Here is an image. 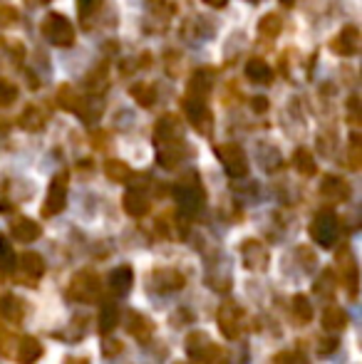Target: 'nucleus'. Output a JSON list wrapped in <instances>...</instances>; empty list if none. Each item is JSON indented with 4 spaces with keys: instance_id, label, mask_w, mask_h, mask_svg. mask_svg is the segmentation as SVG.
Segmentation results:
<instances>
[{
    "instance_id": "obj_1",
    "label": "nucleus",
    "mask_w": 362,
    "mask_h": 364,
    "mask_svg": "<svg viewBox=\"0 0 362 364\" xmlns=\"http://www.w3.org/2000/svg\"><path fill=\"white\" fill-rule=\"evenodd\" d=\"M174 198H176V203H179L181 213H186V216H196V213L201 211L203 201H206V191H203V183L196 171L183 173V178L176 181Z\"/></svg>"
},
{
    "instance_id": "obj_2",
    "label": "nucleus",
    "mask_w": 362,
    "mask_h": 364,
    "mask_svg": "<svg viewBox=\"0 0 362 364\" xmlns=\"http://www.w3.org/2000/svg\"><path fill=\"white\" fill-rule=\"evenodd\" d=\"M183 347H186V355L191 362L196 364H218L223 357V350L201 330H191L183 340Z\"/></svg>"
},
{
    "instance_id": "obj_3",
    "label": "nucleus",
    "mask_w": 362,
    "mask_h": 364,
    "mask_svg": "<svg viewBox=\"0 0 362 364\" xmlns=\"http://www.w3.org/2000/svg\"><path fill=\"white\" fill-rule=\"evenodd\" d=\"M102 292H105V285H102L100 275L92 273V270H78V273L73 275V280H70V285H68V297H70V300L85 302V305L97 302L102 297Z\"/></svg>"
},
{
    "instance_id": "obj_4",
    "label": "nucleus",
    "mask_w": 362,
    "mask_h": 364,
    "mask_svg": "<svg viewBox=\"0 0 362 364\" xmlns=\"http://www.w3.org/2000/svg\"><path fill=\"white\" fill-rule=\"evenodd\" d=\"M310 238L323 248H333L340 238V218L335 211L323 208L315 213V218L310 220Z\"/></svg>"
},
{
    "instance_id": "obj_5",
    "label": "nucleus",
    "mask_w": 362,
    "mask_h": 364,
    "mask_svg": "<svg viewBox=\"0 0 362 364\" xmlns=\"http://www.w3.org/2000/svg\"><path fill=\"white\" fill-rule=\"evenodd\" d=\"M218 327H221L226 340H238L243 335V322H246V310L236 300H223L218 307Z\"/></svg>"
},
{
    "instance_id": "obj_6",
    "label": "nucleus",
    "mask_w": 362,
    "mask_h": 364,
    "mask_svg": "<svg viewBox=\"0 0 362 364\" xmlns=\"http://www.w3.org/2000/svg\"><path fill=\"white\" fill-rule=\"evenodd\" d=\"M40 30H43L45 40H48V43H53V45H58V48H70V45L75 43L73 23H70V20L65 18V15H60V13L45 15Z\"/></svg>"
},
{
    "instance_id": "obj_7",
    "label": "nucleus",
    "mask_w": 362,
    "mask_h": 364,
    "mask_svg": "<svg viewBox=\"0 0 362 364\" xmlns=\"http://www.w3.org/2000/svg\"><path fill=\"white\" fill-rule=\"evenodd\" d=\"M335 263H338V283H343V288L348 290L350 300H358V290H360V283H358V260H355L353 250L350 245H343L338 248L335 253Z\"/></svg>"
},
{
    "instance_id": "obj_8",
    "label": "nucleus",
    "mask_w": 362,
    "mask_h": 364,
    "mask_svg": "<svg viewBox=\"0 0 362 364\" xmlns=\"http://www.w3.org/2000/svg\"><path fill=\"white\" fill-rule=\"evenodd\" d=\"M68 171H58L50 181V188H48V196H45V203H43V216L45 218H53L58 213L65 211L68 206Z\"/></svg>"
},
{
    "instance_id": "obj_9",
    "label": "nucleus",
    "mask_w": 362,
    "mask_h": 364,
    "mask_svg": "<svg viewBox=\"0 0 362 364\" xmlns=\"http://www.w3.org/2000/svg\"><path fill=\"white\" fill-rule=\"evenodd\" d=\"M216 156H218V161H221L223 171H226L231 178H243L248 173L246 154H243V149L238 144H233V141H228V144H218Z\"/></svg>"
},
{
    "instance_id": "obj_10",
    "label": "nucleus",
    "mask_w": 362,
    "mask_h": 364,
    "mask_svg": "<svg viewBox=\"0 0 362 364\" xmlns=\"http://www.w3.org/2000/svg\"><path fill=\"white\" fill-rule=\"evenodd\" d=\"M181 105H183V114H186V119L191 122L193 129H196L198 134H203V136H211V132H213V114H211V109L203 105V100H196V97H186Z\"/></svg>"
},
{
    "instance_id": "obj_11",
    "label": "nucleus",
    "mask_w": 362,
    "mask_h": 364,
    "mask_svg": "<svg viewBox=\"0 0 362 364\" xmlns=\"http://www.w3.org/2000/svg\"><path fill=\"white\" fill-rule=\"evenodd\" d=\"M186 285V275L176 268H154L149 275V290L159 292V295H171L179 292Z\"/></svg>"
},
{
    "instance_id": "obj_12",
    "label": "nucleus",
    "mask_w": 362,
    "mask_h": 364,
    "mask_svg": "<svg viewBox=\"0 0 362 364\" xmlns=\"http://www.w3.org/2000/svg\"><path fill=\"white\" fill-rule=\"evenodd\" d=\"M238 250H241L243 268L251 270V273H261V270H266L268 263H271V255H268L266 245L258 238H246Z\"/></svg>"
},
{
    "instance_id": "obj_13",
    "label": "nucleus",
    "mask_w": 362,
    "mask_h": 364,
    "mask_svg": "<svg viewBox=\"0 0 362 364\" xmlns=\"http://www.w3.org/2000/svg\"><path fill=\"white\" fill-rule=\"evenodd\" d=\"M154 141L156 146L164 144H179L183 141V124L176 114H164L154 127Z\"/></svg>"
},
{
    "instance_id": "obj_14",
    "label": "nucleus",
    "mask_w": 362,
    "mask_h": 364,
    "mask_svg": "<svg viewBox=\"0 0 362 364\" xmlns=\"http://www.w3.org/2000/svg\"><path fill=\"white\" fill-rule=\"evenodd\" d=\"M15 265L20 268V278H18L20 283L35 285L45 275V260H43V255L35 253V250H25V253L15 260Z\"/></svg>"
},
{
    "instance_id": "obj_15",
    "label": "nucleus",
    "mask_w": 362,
    "mask_h": 364,
    "mask_svg": "<svg viewBox=\"0 0 362 364\" xmlns=\"http://www.w3.org/2000/svg\"><path fill=\"white\" fill-rule=\"evenodd\" d=\"M330 50L340 58H353L360 50V30L355 25H345L333 40H330Z\"/></svg>"
},
{
    "instance_id": "obj_16",
    "label": "nucleus",
    "mask_w": 362,
    "mask_h": 364,
    "mask_svg": "<svg viewBox=\"0 0 362 364\" xmlns=\"http://www.w3.org/2000/svg\"><path fill=\"white\" fill-rule=\"evenodd\" d=\"M132 285H134V270L132 265H117L115 270H110L107 275V288L115 297H124L129 295Z\"/></svg>"
},
{
    "instance_id": "obj_17",
    "label": "nucleus",
    "mask_w": 362,
    "mask_h": 364,
    "mask_svg": "<svg viewBox=\"0 0 362 364\" xmlns=\"http://www.w3.org/2000/svg\"><path fill=\"white\" fill-rule=\"evenodd\" d=\"M124 325H127V332H129L134 340H139L142 345L154 337V322H151L147 315H142V312H137V310H127Z\"/></svg>"
},
{
    "instance_id": "obj_18",
    "label": "nucleus",
    "mask_w": 362,
    "mask_h": 364,
    "mask_svg": "<svg viewBox=\"0 0 362 364\" xmlns=\"http://www.w3.org/2000/svg\"><path fill=\"white\" fill-rule=\"evenodd\" d=\"M320 196L328 198V201H333V203L348 201L350 198V183L345 181V178L328 173V176H323V181H320Z\"/></svg>"
},
{
    "instance_id": "obj_19",
    "label": "nucleus",
    "mask_w": 362,
    "mask_h": 364,
    "mask_svg": "<svg viewBox=\"0 0 362 364\" xmlns=\"http://www.w3.org/2000/svg\"><path fill=\"white\" fill-rule=\"evenodd\" d=\"M13 357L18 360V364H35L40 357H43V345H40V342L35 340V337H30V335L18 337Z\"/></svg>"
},
{
    "instance_id": "obj_20",
    "label": "nucleus",
    "mask_w": 362,
    "mask_h": 364,
    "mask_svg": "<svg viewBox=\"0 0 362 364\" xmlns=\"http://www.w3.org/2000/svg\"><path fill=\"white\" fill-rule=\"evenodd\" d=\"M122 208H124V213H129L132 218H142L149 213V198H147V193L142 191V188H129V191L124 193V198H122Z\"/></svg>"
},
{
    "instance_id": "obj_21",
    "label": "nucleus",
    "mask_w": 362,
    "mask_h": 364,
    "mask_svg": "<svg viewBox=\"0 0 362 364\" xmlns=\"http://www.w3.org/2000/svg\"><path fill=\"white\" fill-rule=\"evenodd\" d=\"M10 235H13L15 240H20V243H33V240H38L40 235H43V228H40L33 218L20 216L10 223Z\"/></svg>"
},
{
    "instance_id": "obj_22",
    "label": "nucleus",
    "mask_w": 362,
    "mask_h": 364,
    "mask_svg": "<svg viewBox=\"0 0 362 364\" xmlns=\"http://www.w3.org/2000/svg\"><path fill=\"white\" fill-rule=\"evenodd\" d=\"M0 317L8 322H13V325H20L25 317V302L20 300L18 295H13V292H8V295L0 297Z\"/></svg>"
},
{
    "instance_id": "obj_23",
    "label": "nucleus",
    "mask_w": 362,
    "mask_h": 364,
    "mask_svg": "<svg viewBox=\"0 0 362 364\" xmlns=\"http://www.w3.org/2000/svg\"><path fill=\"white\" fill-rule=\"evenodd\" d=\"M320 325H323L325 332H343L345 325H348V312L338 305H328L320 315Z\"/></svg>"
},
{
    "instance_id": "obj_24",
    "label": "nucleus",
    "mask_w": 362,
    "mask_h": 364,
    "mask_svg": "<svg viewBox=\"0 0 362 364\" xmlns=\"http://www.w3.org/2000/svg\"><path fill=\"white\" fill-rule=\"evenodd\" d=\"M211 87H213V70H196L191 82H188V97L203 100L211 92Z\"/></svg>"
},
{
    "instance_id": "obj_25",
    "label": "nucleus",
    "mask_w": 362,
    "mask_h": 364,
    "mask_svg": "<svg viewBox=\"0 0 362 364\" xmlns=\"http://www.w3.org/2000/svg\"><path fill=\"white\" fill-rule=\"evenodd\" d=\"M45 124H48V114L35 105L25 107L23 114H20V127H23L25 132H40V129H45Z\"/></svg>"
},
{
    "instance_id": "obj_26",
    "label": "nucleus",
    "mask_w": 362,
    "mask_h": 364,
    "mask_svg": "<svg viewBox=\"0 0 362 364\" xmlns=\"http://www.w3.org/2000/svg\"><path fill=\"white\" fill-rule=\"evenodd\" d=\"M313 290H315V295L323 297V300H333L335 292H338V275H335V270L323 268V275L315 280Z\"/></svg>"
},
{
    "instance_id": "obj_27",
    "label": "nucleus",
    "mask_w": 362,
    "mask_h": 364,
    "mask_svg": "<svg viewBox=\"0 0 362 364\" xmlns=\"http://www.w3.org/2000/svg\"><path fill=\"white\" fill-rule=\"evenodd\" d=\"M97 322H100L102 335H110V332L122 322V310L115 305V302H105L102 310H100V317H97Z\"/></svg>"
},
{
    "instance_id": "obj_28",
    "label": "nucleus",
    "mask_w": 362,
    "mask_h": 364,
    "mask_svg": "<svg viewBox=\"0 0 362 364\" xmlns=\"http://www.w3.org/2000/svg\"><path fill=\"white\" fill-rule=\"evenodd\" d=\"M156 161L164 168H176L183 161V141L179 144H164L156 151Z\"/></svg>"
},
{
    "instance_id": "obj_29",
    "label": "nucleus",
    "mask_w": 362,
    "mask_h": 364,
    "mask_svg": "<svg viewBox=\"0 0 362 364\" xmlns=\"http://www.w3.org/2000/svg\"><path fill=\"white\" fill-rule=\"evenodd\" d=\"M246 77L251 82H256V85H268V82H271V77H273V70L268 68L266 60L253 58V60H248V63H246Z\"/></svg>"
},
{
    "instance_id": "obj_30",
    "label": "nucleus",
    "mask_w": 362,
    "mask_h": 364,
    "mask_svg": "<svg viewBox=\"0 0 362 364\" xmlns=\"http://www.w3.org/2000/svg\"><path fill=\"white\" fill-rule=\"evenodd\" d=\"M87 315H75L73 320H70V325L65 327L63 335H55L58 340H65V342H80L85 340V335H87Z\"/></svg>"
},
{
    "instance_id": "obj_31",
    "label": "nucleus",
    "mask_w": 362,
    "mask_h": 364,
    "mask_svg": "<svg viewBox=\"0 0 362 364\" xmlns=\"http://www.w3.org/2000/svg\"><path fill=\"white\" fill-rule=\"evenodd\" d=\"M129 95L139 107H151L156 102V87L151 82H137V85H132Z\"/></svg>"
},
{
    "instance_id": "obj_32",
    "label": "nucleus",
    "mask_w": 362,
    "mask_h": 364,
    "mask_svg": "<svg viewBox=\"0 0 362 364\" xmlns=\"http://www.w3.org/2000/svg\"><path fill=\"white\" fill-rule=\"evenodd\" d=\"M15 260H18V258H15V253H13V248H10L8 238L0 233V280H8L10 275H13Z\"/></svg>"
},
{
    "instance_id": "obj_33",
    "label": "nucleus",
    "mask_w": 362,
    "mask_h": 364,
    "mask_svg": "<svg viewBox=\"0 0 362 364\" xmlns=\"http://www.w3.org/2000/svg\"><path fill=\"white\" fill-rule=\"evenodd\" d=\"M293 166L298 173H303V176H315V171H318V164H315L313 154L308 151V149H295L293 154Z\"/></svg>"
},
{
    "instance_id": "obj_34",
    "label": "nucleus",
    "mask_w": 362,
    "mask_h": 364,
    "mask_svg": "<svg viewBox=\"0 0 362 364\" xmlns=\"http://www.w3.org/2000/svg\"><path fill=\"white\" fill-rule=\"evenodd\" d=\"M290 307H293V317L298 325H308L313 320V305H310V300L305 295H293Z\"/></svg>"
},
{
    "instance_id": "obj_35",
    "label": "nucleus",
    "mask_w": 362,
    "mask_h": 364,
    "mask_svg": "<svg viewBox=\"0 0 362 364\" xmlns=\"http://www.w3.org/2000/svg\"><path fill=\"white\" fill-rule=\"evenodd\" d=\"M105 176L112 178V181H117V183H124L127 178L132 176V168L127 166L124 161H119V159H107L105 161Z\"/></svg>"
},
{
    "instance_id": "obj_36",
    "label": "nucleus",
    "mask_w": 362,
    "mask_h": 364,
    "mask_svg": "<svg viewBox=\"0 0 362 364\" xmlns=\"http://www.w3.org/2000/svg\"><path fill=\"white\" fill-rule=\"evenodd\" d=\"M258 159H261V166L266 168V171H278L280 166H283V159H280L278 149L271 146V144H263L258 146Z\"/></svg>"
},
{
    "instance_id": "obj_37",
    "label": "nucleus",
    "mask_w": 362,
    "mask_h": 364,
    "mask_svg": "<svg viewBox=\"0 0 362 364\" xmlns=\"http://www.w3.org/2000/svg\"><path fill=\"white\" fill-rule=\"evenodd\" d=\"M85 87L92 95H102L107 90V65H100L97 70H92L87 80H85Z\"/></svg>"
},
{
    "instance_id": "obj_38",
    "label": "nucleus",
    "mask_w": 362,
    "mask_h": 364,
    "mask_svg": "<svg viewBox=\"0 0 362 364\" xmlns=\"http://www.w3.org/2000/svg\"><path fill=\"white\" fill-rule=\"evenodd\" d=\"M283 30V23H280V18L275 13H268L266 18H261V23H258V33H261V38H278V33Z\"/></svg>"
},
{
    "instance_id": "obj_39",
    "label": "nucleus",
    "mask_w": 362,
    "mask_h": 364,
    "mask_svg": "<svg viewBox=\"0 0 362 364\" xmlns=\"http://www.w3.org/2000/svg\"><path fill=\"white\" fill-rule=\"evenodd\" d=\"M80 97H78V92L73 90L70 85H65V87H60L58 90V105L63 107V109H68V112H78L80 109Z\"/></svg>"
},
{
    "instance_id": "obj_40",
    "label": "nucleus",
    "mask_w": 362,
    "mask_h": 364,
    "mask_svg": "<svg viewBox=\"0 0 362 364\" xmlns=\"http://www.w3.org/2000/svg\"><path fill=\"white\" fill-rule=\"evenodd\" d=\"M295 260H298V265L303 268V273H313V270L318 268V255H315L308 245H298V248H295Z\"/></svg>"
},
{
    "instance_id": "obj_41",
    "label": "nucleus",
    "mask_w": 362,
    "mask_h": 364,
    "mask_svg": "<svg viewBox=\"0 0 362 364\" xmlns=\"http://www.w3.org/2000/svg\"><path fill=\"white\" fill-rule=\"evenodd\" d=\"M273 364H310V362L300 350H285L273 357Z\"/></svg>"
},
{
    "instance_id": "obj_42",
    "label": "nucleus",
    "mask_w": 362,
    "mask_h": 364,
    "mask_svg": "<svg viewBox=\"0 0 362 364\" xmlns=\"http://www.w3.org/2000/svg\"><path fill=\"white\" fill-rule=\"evenodd\" d=\"M122 352H124V345H122L119 340H115V337L105 335V340H102V357H105V360H115Z\"/></svg>"
},
{
    "instance_id": "obj_43",
    "label": "nucleus",
    "mask_w": 362,
    "mask_h": 364,
    "mask_svg": "<svg viewBox=\"0 0 362 364\" xmlns=\"http://www.w3.org/2000/svg\"><path fill=\"white\" fill-rule=\"evenodd\" d=\"M340 347V337H338V332H330V335H325V337H320V345H318V352L323 357H330L335 350Z\"/></svg>"
},
{
    "instance_id": "obj_44",
    "label": "nucleus",
    "mask_w": 362,
    "mask_h": 364,
    "mask_svg": "<svg viewBox=\"0 0 362 364\" xmlns=\"http://www.w3.org/2000/svg\"><path fill=\"white\" fill-rule=\"evenodd\" d=\"M15 342H18V337H15L10 330H3V327H0V355H3V357H13Z\"/></svg>"
},
{
    "instance_id": "obj_45",
    "label": "nucleus",
    "mask_w": 362,
    "mask_h": 364,
    "mask_svg": "<svg viewBox=\"0 0 362 364\" xmlns=\"http://www.w3.org/2000/svg\"><path fill=\"white\" fill-rule=\"evenodd\" d=\"M18 100V87L13 82H5L0 80V107H8Z\"/></svg>"
},
{
    "instance_id": "obj_46",
    "label": "nucleus",
    "mask_w": 362,
    "mask_h": 364,
    "mask_svg": "<svg viewBox=\"0 0 362 364\" xmlns=\"http://www.w3.org/2000/svg\"><path fill=\"white\" fill-rule=\"evenodd\" d=\"M348 161H350V168H360V161H362V146H360V136H358V134H353V139H350Z\"/></svg>"
},
{
    "instance_id": "obj_47",
    "label": "nucleus",
    "mask_w": 362,
    "mask_h": 364,
    "mask_svg": "<svg viewBox=\"0 0 362 364\" xmlns=\"http://www.w3.org/2000/svg\"><path fill=\"white\" fill-rule=\"evenodd\" d=\"M100 8H102V0H80V18L92 20Z\"/></svg>"
},
{
    "instance_id": "obj_48",
    "label": "nucleus",
    "mask_w": 362,
    "mask_h": 364,
    "mask_svg": "<svg viewBox=\"0 0 362 364\" xmlns=\"http://www.w3.org/2000/svg\"><path fill=\"white\" fill-rule=\"evenodd\" d=\"M18 20V13L13 8H0V25H10Z\"/></svg>"
},
{
    "instance_id": "obj_49",
    "label": "nucleus",
    "mask_w": 362,
    "mask_h": 364,
    "mask_svg": "<svg viewBox=\"0 0 362 364\" xmlns=\"http://www.w3.org/2000/svg\"><path fill=\"white\" fill-rule=\"evenodd\" d=\"M251 107H253V112L263 114V112L268 109V100H266V97H253V100H251Z\"/></svg>"
},
{
    "instance_id": "obj_50",
    "label": "nucleus",
    "mask_w": 362,
    "mask_h": 364,
    "mask_svg": "<svg viewBox=\"0 0 362 364\" xmlns=\"http://www.w3.org/2000/svg\"><path fill=\"white\" fill-rule=\"evenodd\" d=\"M92 141H95L97 149L107 146V134H105V132H95V134H92Z\"/></svg>"
},
{
    "instance_id": "obj_51",
    "label": "nucleus",
    "mask_w": 362,
    "mask_h": 364,
    "mask_svg": "<svg viewBox=\"0 0 362 364\" xmlns=\"http://www.w3.org/2000/svg\"><path fill=\"white\" fill-rule=\"evenodd\" d=\"M203 3H208L211 8H226L228 0H203Z\"/></svg>"
},
{
    "instance_id": "obj_52",
    "label": "nucleus",
    "mask_w": 362,
    "mask_h": 364,
    "mask_svg": "<svg viewBox=\"0 0 362 364\" xmlns=\"http://www.w3.org/2000/svg\"><path fill=\"white\" fill-rule=\"evenodd\" d=\"M280 3H285V5H293V3H295V0H280Z\"/></svg>"
},
{
    "instance_id": "obj_53",
    "label": "nucleus",
    "mask_w": 362,
    "mask_h": 364,
    "mask_svg": "<svg viewBox=\"0 0 362 364\" xmlns=\"http://www.w3.org/2000/svg\"><path fill=\"white\" fill-rule=\"evenodd\" d=\"M174 364H186V362H174Z\"/></svg>"
},
{
    "instance_id": "obj_54",
    "label": "nucleus",
    "mask_w": 362,
    "mask_h": 364,
    "mask_svg": "<svg viewBox=\"0 0 362 364\" xmlns=\"http://www.w3.org/2000/svg\"><path fill=\"white\" fill-rule=\"evenodd\" d=\"M251 3H256V0H251Z\"/></svg>"
}]
</instances>
